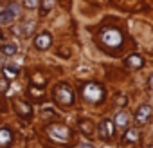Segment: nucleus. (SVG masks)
Returning a JSON list of instances; mask_svg holds the SVG:
<instances>
[{"label": "nucleus", "instance_id": "1", "mask_svg": "<svg viewBox=\"0 0 153 148\" xmlns=\"http://www.w3.org/2000/svg\"><path fill=\"white\" fill-rule=\"evenodd\" d=\"M101 42L106 45V47H119L123 43V34L119 29H114V27H108L101 33Z\"/></svg>", "mask_w": 153, "mask_h": 148}, {"label": "nucleus", "instance_id": "2", "mask_svg": "<svg viewBox=\"0 0 153 148\" xmlns=\"http://www.w3.org/2000/svg\"><path fill=\"white\" fill-rule=\"evenodd\" d=\"M54 98L61 105H72L74 103V94L67 85H58L56 90H54Z\"/></svg>", "mask_w": 153, "mask_h": 148}, {"label": "nucleus", "instance_id": "3", "mask_svg": "<svg viewBox=\"0 0 153 148\" xmlns=\"http://www.w3.org/2000/svg\"><path fill=\"white\" fill-rule=\"evenodd\" d=\"M83 96H85L87 101H90V103H97V101L103 98V89H101L99 85L90 83V85H87V87L83 89Z\"/></svg>", "mask_w": 153, "mask_h": 148}, {"label": "nucleus", "instance_id": "4", "mask_svg": "<svg viewBox=\"0 0 153 148\" xmlns=\"http://www.w3.org/2000/svg\"><path fill=\"white\" fill-rule=\"evenodd\" d=\"M49 135H51L52 139L59 141V143H65V141H68L70 132H68V128L63 126V125H52V126H49Z\"/></svg>", "mask_w": 153, "mask_h": 148}, {"label": "nucleus", "instance_id": "5", "mask_svg": "<svg viewBox=\"0 0 153 148\" xmlns=\"http://www.w3.org/2000/svg\"><path fill=\"white\" fill-rule=\"evenodd\" d=\"M114 123L110 121V119H105L101 125H99V135L103 137V139H110L112 137V134H114Z\"/></svg>", "mask_w": 153, "mask_h": 148}, {"label": "nucleus", "instance_id": "6", "mask_svg": "<svg viewBox=\"0 0 153 148\" xmlns=\"http://www.w3.org/2000/svg\"><path fill=\"white\" fill-rule=\"evenodd\" d=\"M149 116H151V107L149 105H142L139 110H137V116H135V119H137V123H146L148 119H149Z\"/></svg>", "mask_w": 153, "mask_h": 148}, {"label": "nucleus", "instance_id": "7", "mask_svg": "<svg viewBox=\"0 0 153 148\" xmlns=\"http://www.w3.org/2000/svg\"><path fill=\"white\" fill-rule=\"evenodd\" d=\"M51 42H52L51 34H49V33H42V34H38V36H36L34 45H36L38 49H47V47L51 45Z\"/></svg>", "mask_w": 153, "mask_h": 148}, {"label": "nucleus", "instance_id": "8", "mask_svg": "<svg viewBox=\"0 0 153 148\" xmlns=\"http://www.w3.org/2000/svg\"><path fill=\"white\" fill-rule=\"evenodd\" d=\"M126 65H128L130 69H140V67L144 65V60H142L140 56H137V54H131V56H128Z\"/></svg>", "mask_w": 153, "mask_h": 148}, {"label": "nucleus", "instance_id": "9", "mask_svg": "<svg viewBox=\"0 0 153 148\" xmlns=\"http://www.w3.org/2000/svg\"><path fill=\"white\" fill-rule=\"evenodd\" d=\"M15 20V11L13 9H6L0 13V24H11Z\"/></svg>", "mask_w": 153, "mask_h": 148}, {"label": "nucleus", "instance_id": "10", "mask_svg": "<svg viewBox=\"0 0 153 148\" xmlns=\"http://www.w3.org/2000/svg\"><path fill=\"white\" fill-rule=\"evenodd\" d=\"M33 29H34V22H27V24H22V25L18 27V33L24 34V36H29V34L33 33Z\"/></svg>", "mask_w": 153, "mask_h": 148}, {"label": "nucleus", "instance_id": "11", "mask_svg": "<svg viewBox=\"0 0 153 148\" xmlns=\"http://www.w3.org/2000/svg\"><path fill=\"white\" fill-rule=\"evenodd\" d=\"M16 110H18V114H22V116H31V107L25 103V101H18L16 103Z\"/></svg>", "mask_w": 153, "mask_h": 148}, {"label": "nucleus", "instance_id": "12", "mask_svg": "<svg viewBox=\"0 0 153 148\" xmlns=\"http://www.w3.org/2000/svg\"><path fill=\"white\" fill-rule=\"evenodd\" d=\"M4 76H6V80H13V78H16V74H18V67H4Z\"/></svg>", "mask_w": 153, "mask_h": 148}, {"label": "nucleus", "instance_id": "13", "mask_svg": "<svg viewBox=\"0 0 153 148\" xmlns=\"http://www.w3.org/2000/svg\"><path fill=\"white\" fill-rule=\"evenodd\" d=\"M11 141V132L7 128H0V146H4Z\"/></svg>", "mask_w": 153, "mask_h": 148}, {"label": "nucleus", "instance_id": "14", "mask_svg": "<svg viewBox=\"0 0 153 148\" xmlns=\"http://www.w3.org/2000/svg\"><path fill=\"white\" fill-rule=\"evenodd\" d=\"M139 139V132L135 130V128H130L126 134H124V141H131V143H135Z\"/></svg>", "mask_w": 153, "mask_h": 148}, {"label": "nucleus", "instance_id": "15", "mask_svg": "<svg viewBox=\"0 0 153 148\" xmlns=\"http://www.w3.org/2000/svg\"><path fill=\"white\" fill-rule=\"evenodd\" d=\"M79 128H81L85 134H92V132H94V125H92L90 121H85V119L79 121Z\"/></svg>", "mask_w": 153, "mask_h": 148}, {"label": "nucleus", "instance_id": "16", "mask_svg": "<svg viewBox=\"0 0 153 148\" xmlns=\"http://www.w3.org/2000/svg\"><path fill=\"white\" fill-rule=\"evenodd\" d=\"M126 123H128V116H126L124 112H119V114L115 116V125H117V126H124Z\"/></svg>", "mask_w": 153, "mask_h": 148}, {"label": "nucleus", "instance_id": "17", "mask_svg": "<svg viewBox=\"0 0 153 148\" xmlns=\"http://www.w3.org/2000/svg\"><path fill=\"white\" fill-rule=\"evenodd\" d=\"M2 52H4L6 56H13V54L16 52V47L11 45V43H9V45H4V47H2Z\"/></svg>", "mask_w": 153, "mask_h": 148}, {"label": "nucleus", "instance_id": "18", "mask_svg": "<svg viewBox=\"0 0 153 148\" xmlns=\"http://www.w3.org/2000/svg\"><path fill=\"white\" fill-rule=\"evenodd\" d=\"M52 6H54V0H43V2H42V11L47 13Z\"/></svg>", "mask_w": 153, "mask_h": 148}, {"label": "nucleus", "instance_id": "19", "mask_svg": "<svg viewBox=\"0 0 153 148\" xmlns=\"http://www.w3.org/2000/svg\"><path fill=\"white\" fill-rule=\"evenodd\" d=\"M29 92H31V96H33V98H42V96L45 94V92H43V89H34V87H33Z\"/></svg>", "mask_w": 153, "mask_h": 148}, {"label": "nucleus", "instance_id": "20", "mask_svg": "<svg viewBox=\"0 0 153 148\" xmlns=\"http://www.w3.org/2000/svg\"><path fill=\"white\" fill-rule=\"evenodd\" d=\"M33 81H34V83L43 85V83H45V78H42V76H38V74H34V76H33Z\"/></svg>", "mask_w": 153, "mask_h": 148}, {"label": "nucleus", "instance_id": "21", "mask_svg": "<svg viewBox=\"0 0 153 148\" xmlns=\"http://www.w3.org/2000/svg\"><path fill=\"white\" fill-rule=\"evenodd\" d=\"M36 4H38V0H25V7H29V9L36 7Z\"/></svg>", "mask_w": 153, "mask_h": 148}, {"label": "nucleus", "instance_id": "22", "mask_svg": "<svg viewBox=\"0 0 153 148\" xmlns=\"http://www.w3.org/2000/svg\"><path fill=\"white\" fill-rule=\"evenodd\" d=\"M124 101H126V98H124V96H121V98H119V103H117V105H119V107H124V105H126Z\"/></svg>", "mask_w": 153, "mask_h": 148}, {"label": "nucleus", "instance_id": "23", "mask_svg": "<svg viewBox=\"0 0 153 148\" xmlns=\"http://www.w3.org/2000/svg\"><path fill=\"white\" fill-rule=\"evenodd\" d=\"M6 87H7V81H6V80L0 81V90H6Z\"/></svg>", "mask_w": 153, "mask_h": 148}, {"label": "nucleus", "instance_id": "24", "mask_svg": "<svg viewBox=\"0 0 153 148\" xmlns=\"http://www.w3.org/2000/svg\"><path fill=\"white\" fill-rule=\"evenodd\" d=\"M59 54H61V56H68V49H61Z\"/></svg>", "mask_w": 153, "mask_h": 148}, {"label": "nucleus", "instance_id": "25", "mask_svg": "<svg viewBox=\"0 0 153 148\" xmlns=\"http://www.w3.org/2000/svg\"><path fill=\"white\" fill-rule=\"evenodd\" d=\"M81 148H92V144H81Z\"/></svg>", "mask_w": 153, "mask_h": 148}, {"label": "nucleus", "instance_id": "26", "mask_svg": "<svg viewBox=\"0 0 153 148\" xmlns=\"http://www.w3.org/2000/svg\"><path fill=\"white\" fill-rule=\"evenodd\" d=\"M149 87L153 89V76H151V80H149Z\"/></svg>", "mask_w": 153, "mask_h": 148}, {"label": "nucleus", "instance_id": "27", "mask_svg": "<svg viewBox=\"0 0 153 148\" xmlns=\"http://www.w3.org/2000/svg\"><path fill=\"white\" fill-rule=\"evenodd\" d=\"M148 148H153V146H148Z\"/></svg>", "mask_w": 153, "mask_h": 148}]
</instances>
